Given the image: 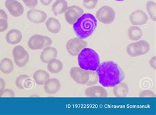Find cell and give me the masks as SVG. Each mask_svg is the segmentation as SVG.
<instances>
[{"mask_svg":"<svg viewBox=\"0 0 156 115\" xmlns=\"http://www.w3.org/2000/svg\"><path fill=\"white\" fill-rule=\"evenodd\" d=\"M126 53L130 57H137L143 55L142 48L138 41L129 44L126 47Z\"/></svg>","mask_w":156,"mask_h":115,"instance_id":"19","label":"cell"},{"mask_svg":"<svg viewBox=\"0 0 156 115\" xmlns=\"http://www.w3.org/2000/svg\"><path fill=\"white\" fill-rule=\"evenodd\" d=\"M96 72L98 81L104 87H113L122 82L125 77L121 68L113 61L101 63Z\"/></svg>","mask_w":156,"mask_h":115,"instance_id":"1","label":"cell"},{"mask_svg":"<svg viewBox=\"0 0 156 115\" xmlns=\"http://www.w3.org/2000/svg\"><path fill=\"white\" fill-rule=\"evenodd\" d=\"M98 0H83V6L88 9H93L97 6Z\"/></svg>","mask_w":156,"mask_h":115,"instance_id":"28","label":"cell"},{"mask_svg":"<svg viewBox=\"0 0 156 115\" xmlns=\"http://www.w3.org/2000/svg\"><path fill=\"white\" fill-rule=\"evenodd\" d=\"M0 19H5L7 20L8 19L7 14L3 9H0Z\"/></svg>","mask_w":156,"mask_h":115,"instance_id":"37","label":"cell"},{"mask_svg":"<svg viewBox=\"0 0 156 115\" xmlns=\"http://www.w3.org/2000/svg\"><path fill=\"white\" fill-rule=\"evenodd\" d=\"M28 80H29V76H28L25 74L20 75L19 77H17V79H16L15 85L18 88L20 89H24V85Z\"/></svg>","mask_w":156,"mask_h":115,"instance_id":"26","label":"cell"},{"mask_svg":"<svg viewBox=\"0 0 156 115\" xmlns=\"http://www.w3.org/2000/svg\"><path fill=\"white\" fill-rule=\"evenodd\" d=\"M22 39V32L18 29H11L9 31L5 36L7 43L11 45H15L19 43Z\"/></svg>","mask_w":156,"mask_h":115,"instance_id":"16","label":"cell"},{"mask_svg":"<svg viewBox=\"0 0 156 115\" xmlns=\"http://www.w3.org/2000/svg\"><path fill=\"white\" fill-rule=\"evenodd\" d=\"M114 1H117V2H124L125 0H114Z\"/></svg>","mask_w":156,"mask_h":115,"instance_id":"39","label":"cell"},{"mask_svg":"<svg viewBox=\"0 0 156 115\" xmlns=\"http://www.w3.org/2000/svg\"><path fill=\"white\" fill-rule=\"evenodd\" d=\"M44 36L41 35H32L28 41V46L33 50H40L44 48Z\"/></svg>","mask_w":156,"mask_h":115,"instance_id":"15","label":"cell"},{"mask_svg":"<svg viewBox=\"0 0 156 115\" xmlns=\"http://www.w3.org/2000/svg\"><path fill=\"white\" fill-rule=\"evenodd\" d=\"M129 87L125 83H121L116 85L113 87V93L114 95L118 97H123L128 95L129 94Z\"/></svg>","mask_w":156,"mask_h":115,"instance_id":"21","label":"cell"},{"mask_svg":"<svg viewBox=\"0 0 156 115\" xmlns=\"http://www.w3.org/2000/svg\"><path fill=\"white\" fill-rule=\"evenodd\" d=\"M90 72V71L84 70L80 67H73L70 69V76L76 83L85 85L89 81Z\"/></svg>","mask_w":156,"mask_h":115,"instance_id":"7","label":"cell"},{"mask_svg":"<svg viewBox=\"0 0 156 115\" xmlns=\"http://www.w3.org/2000/svg\"><path fill=\"white\" fill-rule=\"evenodd\" d=\"M140 44L142 50V54L143 55L146 54L147 52H148L150 50V44L147 41L145 40H138Z\"/></svg>","mask_w":156,"mask_h":115,"instance_id":"27","label":"cell"},{"mask_svg":"<svg viewBox=\"0 0 156 115\" xmlns=\"http://www.w3.org/2000/svg\"><path fill=\"white\" fill-rule=\"evenodd\" d=\"M13 56L15 63L19 68L24 67L29 61V54L28 52L20 45L13 48Z\"/></svg>","mask_w":156,"mask_h":115,"instance_id":"6","label":"cell"},{"mask_svg":"<svg viewBox=\"0 0 156 115\" xmlns=\"http://www.w3.org/2000/svg\"><path fill=\"white\" fill-rule=\"evenodd\" d=\"M127 34H128L130 40L133 41H138L142 38L143 32L139 27L133 25L129 28Z\"/></svg>","mask_w":156,"mask_h":115,"instance_id":"24","label":"cell"},{"mask_svg":"<svg viewBox=\"0 0 156 115\" xmlns=\"http://www.w3.org/2000/svg\"><path fill=\"white\" fill-rule=\"evenodd\" d=\"M46 27L48 31L53 34L59 33L61 28V24L58 19L50 17L46 20Z\"/></svg>","mask_w":156,"mask_h":115,"instance_id":"17","label":"cell"},{"mask_svg":"<svg viewBox=\"0 0 156 115\" xmlns=\"http://www.w3.org/2000/svg\"><path fill=\"white\" fill-rule=\"evenodd\" d=\"M87 43L84 39L79 37L73 38L69 40L66 43V49L69 54L72 56L79 55L80 51L87 47Z\"/></svg>","mask_w":156,"mask_h":115,"instance_id":"5","label":"cell"},{"mask_svg":"<svg viewBox=\"0 0 156 115\" xmlns=\"http://www.w3.org/2000/svg\"><path fill=\"white\" fill-rule=\"evenodd\" d=\"M22 1L27 7L30 8V9H33V8L37 6L38 3V0H22Z\"/></svg>","mask_w":156,"mask_h":115,"instance_id":"32","label":"cell"},{"mask_svg":"<svg viewBox=\"0 0 156 115\" xmlns=\"http://www.w3.org/2000/svg\"><path fill=\"white\" fill-rule=\"evenodd\" d=\"M5 6L9 13L14 17H19L24 13V7L17 0H6Z\"/></svg>","mask_w":156,"mask_h":115,"instance_id":"9","label":"cell"},{"mask_svg":"<svg viewBox=\"0 0 156 115\" xmlns=\"http://www.w3.org/2000/svg\"><path fill=\"white\" fill-rule=\"evenodd\" d=\"M49 78L50 74L43 69H38L33 74V80L36 82V83L38 85H44Z\"/></svg>","mask_w":156,"mask_h":115,"instance_id":"20","label":"cell"},{"mask_svg":"<svg viewBox=\"0 0 156 115\" xmlns=\"http://www.w3.org/2000/svg\"><path fill=\"white\" fill-rule=\"evenodd\" d=\"M15 93L11 89H5L0 94V97H14Z\"/></svg>","mask_w":156,"mask_h":115,"instance_id":"30","label":"cell"},{"mask_svg":"<svg viewBox=\"0 0 156 115\" xmlns=\"http://www.w3.org/2000/svg\"><path fill=\"white\" fill-rule=\"evenodd\" d=\"M8 28L7 20L5 19H0V32L5 31Z\"/></svg>","mask_w":156,"mask_h":115,"instance_id":"33","label":"cell"},{"mask_svg":"<svg viewBox=\"0 0 156 115\" xmlns=\"http://www.w3.org/2000/svg\"><path fill=\"white\" fill-rule=\"evenodd\" d=\"M47 68L50 73L56 74V73H58L62 71L63 69V64L62 61L55 58L48 64Z\"/></svg>","mask_w":156,"mask_h":115,"instance_id":"23","label":"cell"},{"mask_svg":"<svg viewBox=\"0 0 156 115\" xmlns=\"http://www.w3.org/2000/svg\"><path fill=\"white\" fill-rule=\"evenodd\" d=\"M97 24V19L93 14L84 13L73 24V29L78 37L84 40L93 34Z\"/></svg>","mask_w":156,"mask_h":115,"instance_id":"2","label":"cell"},{"mask_svg":"<svg viewBox=\"0 0 156 115\" xmlns=\"http://www.w3.org/2000/svg\"><path fill=\"white\" fill-rule=\"evenodd\" d=\"M14 69V65L13 61L8 58H3L0 61V71L4 74H9L13 72Z\"/></svg>","mask_w":156,"mask_h":115,"instance_id":"22","label":"cell"},{"mask_svg":"<svg viewBox=\"0 0 156 115\" xmlns=\"http://www.w3.org/2000/svg\"><path fill=\"white\" fill-rule=\"evenodd\" d=\"M84 93L88 97H107L108 95L105 87L100 85H94L87 88Z\"/></svg>","mask_w":156,"mask_h":115,"instance_id":"12","label":"cell"},{"mask_svg":"<svg viewBox=\"0 0 156 115\" xmlns=\"http://www.w3.org/2000/svg\"><path fill=\"white\" fill-rule=\"evenodd\" d=\"M98 81V76H97V73H94V72L90 71L89 81L88 82L87 85H95V84L97 83Z\"/></svg>","mask_w":156,"mask_h":115,"instance_id":"29","label":"cell"},{"mask_svg":"<svg viewBox=\"0 0 156 115\" xmlns=\"http://www.w3.org/2000/svg\"><path fill=\"white\" fill-rule=\"evenodd\" d=\"M44 89L49 95H55L61 89V83L56 78H49L44 84Z\"/></svg>","mask_w":156,"mask_h":115,"instance_id":"13","label":"cell"},{"mask_svg":"<svg viewBox=\"0 0 156 115\" xmlns=\"http://www.w3.org/2000/svg\"><path fill=\"white\" fill-rule=\"evenodd\" d=\"M148 19V16L144 11L141 9L133 11L129 16L130 23L134 26L144 25L147 23Z\"/></svg>","mask_w":156,"mask_h":115,"instance_id":"10","label":"cell"},{"mask_svg":"<svg viewBox=\"0 0 156 115\" xmlns=\"http://www.w3.org/2000/svg\"><path fill=\"white\" fill-rule=\"evenodd\" d=\"M68 3L66 0H56L53 3L51 10L55 15L64 13L68 8Z\"/></svg>","mask_w":156,"mask_h":115,"instance_id":"18","label":"cell"},{"mask_svg":"<svg viewBox=\"0 0 156 115\" xmlns=\"http://www.w3.org/2000/svg\"><path fill=\"white\" fill-rule=\"evenodd\" d=\"M58 52L56 48L48 46L43 48L42 52L40 54V60L44 64H48L51 60L55 59Z\"/></svg>","mask_w":156,"mask_h":115,"instance_id":"14","label":"cell"},{"mask_svg":"<svg viewBox=\"0 0 156 115\" xmlns=\"http://www.w3.org/2000/svg\"><path fill=\"white\" fill-rule=\"evenodd\" d=\"M146 10L154 21H155L156 3L153 1H149L146 3Z\"/></svg>","mask_w":156,"mask_h":115,"instance_id":"25","label":"cell"},{"mask_svg":"<svg viewBox=\"0 0 156 115\" xmlns=\"http://www.w3.org/2000/svg\"><path fill=\"white\" fill-rule=\"evenodd\" d=\"M53 0H40V2L42 3L44 6H49L52 2Z\"/></svg>","mask_w":156,"mask_h":115,"instance_id":"38","label":"cell"},{"mask_svg":"<svg viewBox=\"0 0 156 115\" xmlns=\"http://www.w3.org/2000/svg\"><path fill=\"white\" fill-rule=\"evenodd\" d=\"M64 13L67 23L69 24H73L82 15L84 14V10L79 6H71L68 7Z\"/></svg>","mask_w":156,"mask_h":115,"instance_id":"8","label":"cell"},{"mask_svg":"<svg viewBox=\"0 0 156 115\" xmlns=\"http://www.w3.org/2000/svg\"><path fill=\"white\" fill-rule=\"evenodd\" d=\"M77 56L79 67L84 70L96 72L100 64V56L92 48H84Z\"/></svg>","mask_w":156,"mask_h":115,"instance_id":"3","label":"cell"},{"mask_svg":"<svg viewBox=\"0 0 156 115\" xmlns=\"http://www.w3.org/2000/svg\"><path fill=\"white\" fill-rule=\"evenodd\" d=\"M155 61H156V57L155 56H154L151 58L150 59L149 63H150V66L151 67V68H153L154 69H155L156 68V64H155Z\"/></svg>","mask_w":156,"mask_h":115,"instance_id":"35","label":"cell"},{"mask_svg":"<svg viewBox=\"0 0 156 115\" xmlns=\"http://www.w3.org/2000/svg\"><path fill=\"white\" fill-rule=\"evenodd\" d=\"M5 81L2 78L0 77V94L5 89Z\"/></svg>","mask_w":156,"mask_h":115,"instance_id":"36","label":"cell"},{"mask_svg":"<svg viewBox=\"0 0 156 115\" xmlns=\"http://www.w3.org/2000/svg\"><path fill=\"white\" fill-rule=\"evenodd\" d=\"M44 40H45V44H44V48L45 47H48V46H50L52 44V40L48 37V36H44Z\"/></svg>","mask_w":156,"mask_h":115,"instance_id":"34","label":"cell"},{"mask_svg":"<svg viewBox=\"0 0 156 115\" xmlns=\"http://www.w3.org/2000/svg\"><path fill=\"white\" fill-rule=\"evenodd\" d=\"M95 17L97 20L100 23L109 24L113 23L116 17V13L112 7L104 6L97 11Z\"/></svg>","mask_w":156,"mask_h":115,"instance_id":"4","label":"cell"},{"mask_svg":"<svg viewBox=\"0 0 156 115\" xmlns=\"http://www.w3.org/2000/svg\"><path fill=\"white\" fill-rule=\"evenodd\" d=\"M139 97H155V94L150 90H144L139 93Z\"/></svg>","mask_w":156,"mask_h":115,"instance_id":"31","label":"cell"},{"mask_svg":"<svg viewBox=\"0 0 156 115\" xmlns=\"http://www.w3.org/2000/svg\"><path fill=\"white\" fill-rule=\"evenodd\" d=\"M27 17L30 22L35 24H40L46 21L48 15L44 11L33 8L27 12Z\"/></svg>","mask_w":156,"mask_h":115,"instance_id":"11","label":"cell"}]
</instances>
